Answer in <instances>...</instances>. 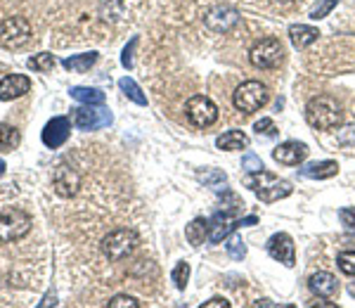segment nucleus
Instances as JSON below:
<instances>
[{
  "label": "nucleus",
  "mask_w": 355,
  "mask_h": 308,
  "mask_svg": "<svg viewBox=\"0 0 355 308\" xmlns=\"http://www.w3.org/2000/svg\"><path fill=\"white\" fill-rule=\"evenodd\" d=\"M119 88H121L123 93L128 95V98L135 102V105H140V107H145V105H147L145 93H142V90H140V85H137V83H135L130 76H123L121 81H119Z\"/></svg>",
  "instance_id": "obj_24"
},
{
  "label": "nucleus",
  "mask_w": 355,
  "mask_h": 308,
  "mask_svg": "<svg viewBox=\"0 0 355 308\" xmlns=\"http://www.w3.org/2000/svg\"><path fill=\"white\" fill-rule=\"evenodd\" d=\"M268 254H270L275 261H279V264L291 268L296 264L294 239H291L287 232H275V235L268 239Z\"/></svg>",
  "instance_id": "obj_11"
},
{
  "label": "nucleus",
  "mask_w": 355,
  "mask_h": 308,
  "mask_svg": "<svg viewBox=\"0 0 355 308\" xmlns=\"http://www.w3.org/2000/svg\"><path fill=\"white\" fill-rule=\"evenodd\" d=\"M289 38H291V45L296 50H306L320 38V31L315 26H308V24H294L289 28Z\"/></svg>",
  "instance_id": "obj_19"
},
{
  "label": "nucleus",
  "mask_w": 355,
  "mask_h": 308,
  "mask_svg": "<svg viewBox=\"0 0 355 308\" xmlns=\"http://www.w3.org/2000/svg\"><path fill=\"white\" fill-rule=\"evenodd\" d=\"M28 90H31V81L24 74H8L5 78H0V100L3 102L21 98Z\"/></svg>",
  "instance_id": "obj_14"
},
{
  "label": "nucleus",
  "mask_w": 355,
  "mask_h": 308,
  "mask_svg": "<svg viewBox=\"0 0 355 308\" xmlns=\"http://www.w3.org/2000/svg\"><path fill=\"white\" fill-rule=\"evenodd\" d=\"M282 57H284V50L277 38H263V41H259L251 48L249 62L256 69H275V67L282 62Z\"/></svg>",
  "instance_id": "obj_8"
},
{
  "label": "nucleus",
  "mask_w": 355,
  "mask_h": 308,
  "mask_svg": "<svg viewBox=\"0 0 355 308\" xmlns=\"http://www.w3.org/2000/svg\"><path fill=\"white\" fill-rule=\"evenodd\" d=\"M28 67H31L33 71H53V67H55V57L53 53H41V55H33L31 60H28Z\"/></svg>",
  "instance_id": "obj_27"
},
{
  "label": "nucleus",
  "mask_w": 355,
  "mask_h": 308,
  "mask_svg": "<svg viewBox=\"0 0 355 308\" xmlns=\"http://www.w3.org/2000/svg\"><path fill=\"white\" fill-rule=\"evenodd\" d=\"M17 145H19V133L8 123H0V152H10Z\"/></svg>",
  "instance_id": "obj_25"
},
{
  "label": "nucleus",
  "mask_w": 355,
  "mask_h": 308,
  "mask_svg": "<svg viewBox=\"0 0 355 308\" xmlns=\"http://www.w3.org/2000/svg\"><path fill=\"white\" fill-rule=\"evenodd\" d=\"M336 5H339V0H320V3L311 10V19H315V22L322 19V17H327Z\"/></svg>",
  "instance_id": "obj_31"
},
{
  "label": "nucleus",
  "mask_w": 355,
  "mask_h": 308,
  "mask_svg": "<svg viewBox=\"0 0 355 308\" xmlns=\"http://www.w3.org/2000/svg\"><path fill=\"white\" fill-rule=\"evenodd\" d=\"M171 277H173V282H175V287L180 289H185L187 287V282H190V264L187 261H180L175 268H173V273H171Z\"/></svg>",
  "instance_id": "obj_29"
},
{
  "label": "nucleus",
  "mask_w": 355,
  "mask_h": 308,
  "mask_svg": "<svg viewBox=\"0 0 355 308\" xmlns=\"http://www.w3.org/2000/svg\"><path fill=\"white\" fill-rule=\"evenodd\" d=\"M69 133H71V123H69V119L55 117L53 121H48V126L43 128V142L55 150V147L64 145Z\"/></svg>",
  "instance_id": "obj_16"
},
{
  "label": "nucleus",
  "mask_w": 355,
  "mask_h": 308,
  "mask_svg": "<svg viewBox=\"0 0 355 308\" xmlns=\"http://www.w3.org/2000/svg\"><path fill=\"white\" fill-rule=\"evenodd\" d=\"M112 123V114L102 105H85L73 114V126L78 130H97Z\"/></svg>",
  "instance_id": "obj_10"
},
{
  "label": "nucleus",
  "mask_w": 355,
  "mask_h": 308,
  "mask_svg": "<svg viewBox=\"0 0 355 308\" xmlns=\"http://www.w3.org/2000/svg\"><path fill=\"white\" fill-rule=\"evenodd\" d=\"M31 225V216L24 214L21 209H5L0 214V242H17V239L28 235Z\"/></svg>",
  "instance_id": "obj_5"
},
{
  "label": "nucleus",
  "mask_w": 355,
  "mask_h": 308,
  "mask_svg": "<svg viewBox=\"0 0 355 308\" xmlns=\"http://www.w3.org/2000/svg\"><path fill=\"white\" fill-rule=\"evenodd\" d=\"M197 178L202 180L204 185L216 187V190H218V185H223V182L227 180V176L223 173V171H218V169H204V171H199Z\"/></svg>",
  "instance_id": "obj_26"
},
{
  "label": "nucleus",
  "mask_w": 355,
  "mask_h": 308,
  "mask_svg": "<svg viewBox=\"0 0 355 308\" xmlns=\"http://www.w3.org/2000/svg\"><path fill=\"white\" fill-rule=\"evenodd\" d=\"M237 228H239L237 221H232L230 214L218 211V214L209 221V239L214 244H218V242H223V239H227V235H232Z\"/></svg>",
  "instance_id": "obj_17"
},
{
  "label": "nucleus",
  "mask_w": 355,
  "mask_h": 308,
  "mask_svg": "<svg viewBox=\"0 0 355 308\" xmlns=\"http://www.w3.org/2000/svg\"><path fill=\"white\" fill-rule=\"evenodd\" d=\"M185 117L192 126L209 128L218 121V107L206 98V95H194V98L187 100V105H185Z\"/></svg>",
  "instance_id": "obj_6"
},
{
  "label": "nucleus",
  "mask_w": 355,
  "mask_h": 308,
  "mask_svg": "<svg viewBox=\"0 0 355 308\" xmlns=\"http://www.w3.org/2000/svg\"><path fill=\"white\" fill-rule=\"evenodd\" d=\"M135 244H137L135 230H130V228H119V230H112L110 235H105L100 247H102V254H105L112 264H116V261H123L125 256L133 254Z\"/></svg>",
  "instance_id": "obj_4"
},
{
  "label": "nucleus",
  "mask_w": 355,
  "mask_h": 308,
  "mask_svg": "<svg viewBox=\"0 0 355 308\" xmlns=\"http://www.w3.org/2000/svg\"><path fill=\"white\" fill-rule=\"evenodd\" d=\"M336 264H339V271L346 273V275L355 277V252H343L336 256Z\"/></svg>",
  "instance_id": "obj_30"
},
{
  "label": "nucleus",
  "mask_w": 355,
  "mask_h": 308,
  "mask_svg": "<svg viewBox=\"0 0 355 308\" xmlns=\"http://www.w3.org/2000/svg\"><path fill=\"white\" fill-rule=\"evenodd\" d=\"M71 98L83 102V105H105V93L97 88H83V85H76V88H71Z\"/></svg>",
  "instance_id": "obj_23"
},
{
  "label": "nucleus",
  "mask_w": 355,
  "mask_h": 308,
  "mask_svg": "<svg viewBox=\"0 0 355 308\" xmlns=\"http://www.w3.org/2000/svg\"><path fill=\"white\" fill-rule=\"evenodd\" d=\"M137 306H140V301H135L128 294H119L110 301V308H137Z\"/></svg>",
  "instance_id": "obj_35"
},
{
  "label": "nucleus",
  "mask_w": 355,
  "mask_h": 308,
  "mask_svg": "<svg viewBox=\"0 0 355 308\" xmlns=\"http://www.w3.org/2000/svg\"><path fill=\"white\" fill-rule=\"evenodd\" d=\"M3 173H5V162L0 159V176H3Z\"/></svg>",
  "instance_id": "obj_42"
},
{
  "label": "nucleus",
  "mask_w": 355,
  "mask_h": 308,
  "mask_svg": "<svg viewBox=\"0 0 355 308\" xmlns=\"http://www.w3.org/2000/svg\"><path fill=\"white\" fill-rule=\"evenodd\" d=\"M306 157H308V147L296 140H287L272 150V159L277 164H282V166H299Z\"/></svg>",
  "instance_id": "obj_13"
},
{
  "label": "nucleus",
  "mask_w": 355,
  "mask_h": 308,
  "mask_svg": "<svg viewBox=\"0 0 355 308\" xmlns=\"http://www.w3.org/2000/svg\"><path fill=\"white\" fill-rule=\"evenodd\" d=\"M308 287H311V292L315 296H320V299H334V296L339 294V280H336V275H331L327 271H318L315 275H311Z\"/></svg>",
  "instance_id": "obj_15"
},
{
  "label": "nucleus",
  "mask_w": 355,
  "mask_h": 308,
  "mask_svg": "<svg viewBox=\"0 0 355 308\" xmlns=\"http://www.w3.org/2000/svg\"><path fill=\"white\" fill-rule=\"evenodd\" d=\"M339 221H341V225L346 228V232L355 235V207L341 209L339 211Z\"/></svg>",
  "instance_id": "obj_34"
},
{
  "label": "nucleus",
  "mask_w": 355,
  "mask_h": 308,
  "mask_svg": "<svg viewBox=\"0 0 355 308\" xmlns=\"http://www.w3.org/2000/svg\"><path fill=\"white\" fill-rule=\"evenodd\" d=\"M53 187L60 197H73L78 192V187H81V178L69 164H60L53 171Z\"/></svg>",
  "instance_id": "obj_12"
},
{
  "label": "nucleus",
  "mask_w": 355,
  "mask_h": 308,
  "mask_svg": "<svg viewBox=\"0 0 355 308\" xmlns=\"http://www.w3.org/2000/svg\"><path fill=\"white\" fill-rule=\"evenodd\" d=\"M270 100V90L266 83L261 81H244L242 85H237V90L232 93V105L237 112L242 114H254L261 107L268 105Z\"/></svg>",
  "instance_id": "obj_3"
},
{
  "label": "nucleus",
  "mask_w": 355,
  "mask_h": 308,
  "mask_svg": "<svg viewBox=\"0 0 355 308\" xmlns=\"http://www.w3.org/2000/svg\"><path fill=\"white\" fill-rule=\"evenodd\" d=\"M339 173V164L331 162V159H324V162H313L308 166L301 169V176L306 178H313V180H329Z\"/></svg>",
  "instance_id": "obj_18"
},
{
  "label": "nucleus",
  "mask_w": 355,
  "mask_h": 308,
  "mask_svg": "<svg viewBox=\"0 0 355 308\" xmlns=\"http://www.w3.org/2000/svg\"><path fill=\"white\" fill-rule=\"evenodd\" d=\"M249 135L244 130H227L223 133L218 140H216V147L218 150H225V152H234V150H246L249 147Z\"/></svg>",
  "instance_id": "obj_20"
},
{
  "label": "nucleus",
  "mask_w": 355,
  "mask_h": 308,
  "mask_svg": "<svg viewBox=\"0 0 355 308\" xmlns=\"http://www.w3.org/2000/svg\"><path fill=\"white\" fill-rule=\"evenodd\" d=\"M275 3H279V5H289V3H294V0H275Z\"/></svg>",
  "instance_id": "obj_41"
},
{
  "label": "nucleus",
  "mask_w": 355,
  "mask_h": 308,
  "mask_svg": "<svg viewBox=\"0 0 355 308\" xmlns=\"http://www.w3.org/2000/svg\"><path fill=\"white\" fill-rule=\"evenodd\" d=\"M336 142L343 147L355 145V123H348V126H341L336 130Z\"/></svg>",
  "instance_id": "obj_33"
},
{
  "label": "nucleus",
  "mask_w": 355,
  "mask_h": 308,
  "mask_svg": "<svg viewBox=\"0 0 355 308\" xmlns=\"http://www.w3.org/2000/svg\"><path fill=\"white\" fill-rule=\"evenodd\" d=\"M254 130H256L259 135H268V138H272L275 130H277V128H275V123L270 121V119H261V121H256Z\"/></svg>",
  "instance_id": "obj_36"
},
{
  "label": "nucleus",
  "mask_w": 355,
  "mask_h": 308,
  "mask_svg": "<svg viewBox=\"0 0 355 308\" xmlns=\"http://www.w3.org/2000/svg\"><path fill=\"white\" fill-rule=\"evenodd\" d=\"M242 169H246V173H251V171H261L263 169V162L256 154H246L242 159Z\"/></svg>",
  "instance_id": "obj_38"
},
{
  "label": "nucleus",
  "mask_w": 355,
  "mask_h": 308,
  "mask_svg": "<svg viewBox=\"0 0 355 308\" xmlns=\"http://www.w3.org/2000/svg\"><path fill=\"white\" fill-rule=\"evenodd\" d=\"M31 41V24L24 17H8L0 24V45L8 50H17Z\"/></svg>",
  "instance_id": "obj_7"
},
{
  "label": "nucleus",
  "mask_w": 355,
  "mask_h": 308,
  "mask_svg": "<svg viewBox=\"0 0 355 308\" xmlns=\"http://www.w3.org/2000/svg\"><path fill=\"white\" fill-rule=\"evenodd\" d=\"M185 237L192 247H202L204 239L209 237V221L206 219H194L190 225L185 228Z\"/></svg>",
  "instance_id": "obj_22"
},
{
  "label": "nucleus",
  "mask_w": 355,
  "mask_h": 308,
  "mask_svg": "<svg viewBox=\"0 0 355 308\" xmlns=\"http://www.w3.org/2000/svg\"><path fill=\"white\" fill-rule=\"evenodd\" d=\"M204 308H230V301L223 296H214L211 301H204Z\"/></svg>",
  "instance_id": "obj_39"
},
{
  "label": "nucleus",
  "mask_w": 355,
  "mask_h": 308,
  "mask_svg": "<svg viewBox=\"0 0 355 308\" xmlns=\"http://www.w3.org/2000/svg\"><path fill=\"white\" fill-rule=\"evenodd\" d=\"M343 112L339 102L329 95H318V98L308 100L306 105V121L311 123L315 130H331L341 126Z\"/></svg>",
  "instance_id": "obj_2"
},
{
  "label": "nucleus",
  "mask_w": 355,
  "mask_h": 308,
  "mask_svg": "<svg viewBox=\"0 0 355 308\" xmlns=\"http://www.w3.org/2000/svg\"><path fill=\"white\" fill-rule=\"evenodd\" d=\"M242 22V17L230 5H214L209 12L204 15V24L214 33H230L234 26Z\"/></svg>",
  "instance_id": "obj_9"
},
{
  "label": "nucleus",
  "mask_w": 355,
  "mask_h": 308,
  "mask_svg": "<svg viewBox=\"0 0 355 308\" xmlns=\"http://www.w3.org/2000/svg\"><path fill=\"white\" fill-rule=\"evenodd\" d=\"M244 185L254 192L256 197L261 199L263 204H275L279 199L289 197L294 192L289 180L284 178H277V176L268 173V171H251V173L244 176Z\"/></svg>",
  "instance_id": "obj_1"
},
{
  "label": "nucleus",
  "mask_w": 355,
  "mask_h": 308,
  "mask_svg": "<svg viewBox=\"0 0 355 308\" xmlns=\"http://www.w3.org/2000/svg\"><path fill=\"white\" fill-rule=\"evenodd\" d=\"M225 249H227V254L232 256L234 261H242L244 256H246V244H244V239L239 237V235H227V244H225Z\"/></svg>",
  "instance_id": "obj_28"
},
{
  "label": "nucleus",
  "mask_w": 355,
  "mask_h": 308,
  "mask_svg": "<svg viewBox=\"0 0 355 308\" xmlns=\"http://www.w3.org/2000/svg\"><path fill=\"white\" fill-rule=\"evenodd\" d=\"M239 207H242V199L234 195V192L225 190V195H223V199H220V211H225V214L232 216Z\"/></svg>",
  "instance_id": "obj_32"
},
{
  "label": "nucleus",
  "mask_w": 355,
  "mask_h": 308,
  "mask_svg": "<svg viewBox=\"0 0 355 308\" xmlns=\"http://www.w3.org/2000/svg\"><path fill=\"white\" fill-rule=\"evenodd\" d=\"M348 292H351V294L355 296V280H353L351 284H348Z\"/></svg>",
  "instance_id": "obj_40"
},
{
  "label": "nucleus",
  "mask_w": 355,
  "mask_h": 308,
  "mask_svg": "<svg viewBox=\"0 0 355 308\" xmlns=\"http://www.w3.org/2000/svg\"><path fill=\"white\" fill-rule=\"evenodd\" d=\"M97 62V53H83V55H73V57H67L64 62H62V67H64L67 71L71 74H85Z\"/></svg>",
  "instance_id": "obj_21"
},
{
  "label": "nucleus",
  "mask_w": 355,
  "mask_h": 308,
  "mask_svg": "<svg viewBox=\"0 0 355 308\" xmlns=\"http://www.w3.org/2000/svg\"><path fill=\"white\" fill-rule=\"evenodd\" d=\"M135 45H137V38H133L128 45L123 48V55H121V65L125 67V69H130L133 67V53H135Z\"/></svg>",
  "instance_id": "obj_37"
}]
</instances>
